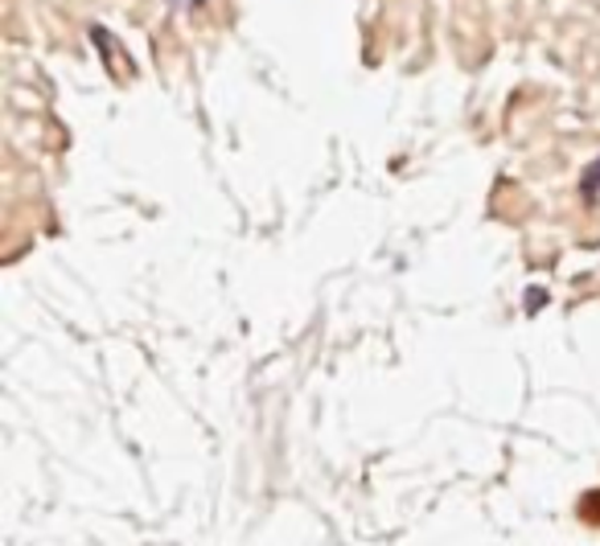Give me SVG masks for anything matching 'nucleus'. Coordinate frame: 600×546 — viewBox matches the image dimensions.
Here are the masks:
<instances>
[{"label": "nucleus", "mask_w": 600, "mask_h": 546, "mask_svg": "<svg viewBox=\"0 0 600 546\" xmlns=\"http://www.w3.org/2000/svg\"><path fill=\"white\" fill-rule=\"evenodd\" d=\"M95 46H99V50H104V58H107V67H111V74H116V79H120V83H128V79H132V74H137V70H132V62H123V54H120V41H116V37L107 34V29H95Z\"/></svg>", "instance_id": "f257e3e1"}, {"label": "nucleus", "mask_w": 600, "mask_h": 546, "mask_svg": "<svg viewBox=\"0 0 600 546\" xmlns=\"http://www.w3.org/2000/svg\"><path fill=\"white\" fill-rule=\"evenodd\" d=\"M580 518L588 526H600V489L597 494H584L580 497Z\"/></svg>", "instance_id": "f03ea898"}]
</instances>
